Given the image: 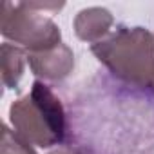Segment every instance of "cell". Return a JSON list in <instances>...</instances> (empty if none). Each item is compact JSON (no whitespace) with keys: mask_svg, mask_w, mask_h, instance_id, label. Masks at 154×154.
<instances>
[{"mask_svg":"<svg viewBox=\"0 0 154 154\" xmlns=\"http://www.w3.org/2000/svg\"><path fill=\"white\" fill-rule=\"evenodd\" d=\"M112 76L136 89H150L154 78V35L145 27H118L91 45Z\"/></svg>","mask_w":154,"mask_h":154,"instance_id":"obj_1","label":"cell"},{"mask_svg":"<svg viewBox=\"0 0 154 154\" xmlns=\"http://www.w3.org/2000/svg\"><path fill=\"white\" fill-rule=\"evenodd\" d=\"M9 120L17 136L42 149L62 143L67 134V114L60 98L38 80L24 98L11 105Z\"/></svg>","mask_w":154,"mask_h":154,"instance_id":"obj_2","label":"cell"},{"mask_svg":"<svg viewBox=\"0 0 154 154\" xmlns=\"http://www.w3.org/2000/svg\"><path fill=\"white\" fill-rule=\"evenodd\" d=\"M63 4L49 2H4L0 17V31L4 38L22 45L27 53L47 51L62 42L60 27L47 17V11H58Z\"/></svg>","mask_w":154,"mask_h":154,"instance_id":"obj_3","label":"cell"},{"mask_svg":"<svg viewBox=\"0 0 154 154\" xmlns=\"http://www.w3.org/2000/svg\"><path fill=\"white\" fill-rule=\"evenodd\" d=\"M27 63L33 74L40 76L44 80L58 82L71 74L74 67V54L65 44H60L47 51L27 53Z\"/></svg>","mask_w":154,"mask_h":154,"instance_id":"obj_4","label":"cell"},{"mask_svg":"<svg viewBox=\"0 0 154 154\" xmlns=\"http://www.w3.org/2000/svg\"><path fill=\"white\" fill-rule=\"evenodd\" d=\"M112 15L103 8H87L82 9L74 18V33L80 40L89 44H98L109 36L112 27Z\"/></svg>","mask_w":154,"mask_h":154,"instance_id":"obj_5","label":"cell"},{"mask_svg":"<svg viewBox=\"0 0 154 154\" xmlns=\"http://www.w3.org/2000/svg\"><path fill=\"white\" fill-rule=\"evenodd\" d=\"M27 60V53L13 45L9 42L2 44V82L8 89L18 87V82L24 74V65Z\"/></svg>","mask_w":154,"mask_h":154,"instance_id":"obj_6","label":"cell"},{"mask_svg":"<svg viewBox=\"0 0 154 154\" xmlns=\"http://www.w3.org/2000/svg\"><path fill=\"white\" fill-rule=\"evenodd\" d=\"M0 154H36L33 147L24 141L20 136L15 134L8 125H2V145H0Z\"/></svg>","mask_w":154,"mask_h":154,"instance_id":"obj_7","label":"cell"},{"mask_svg":"<svg viewBox=\"0 0 154 154\" xmlns=\"http://www.w3.org/2000/svg\"><path fill=\"white\" fill-rule=\"evenodd\" d=\"M49 154H78V152H74V150H71V149H56V150H53V152H49Z\"/></svg>","mask_w":154,"mask_h":154,"instance_id":"obj_8","label":"cell"},{"mask_svg":"<svg viewBox=\"0 0 154 154\" xmlns=\"http://www.w3.org/2000/svg\"><path fill=\"white\" fill-rule=\"evenodd\" d=\"M150 89L154 91V78H152V84H150Z\"/></svg>","mask_w":154,"mask_h":154,"instance_id":"obj_9","label":"cell"}]
</instances>
